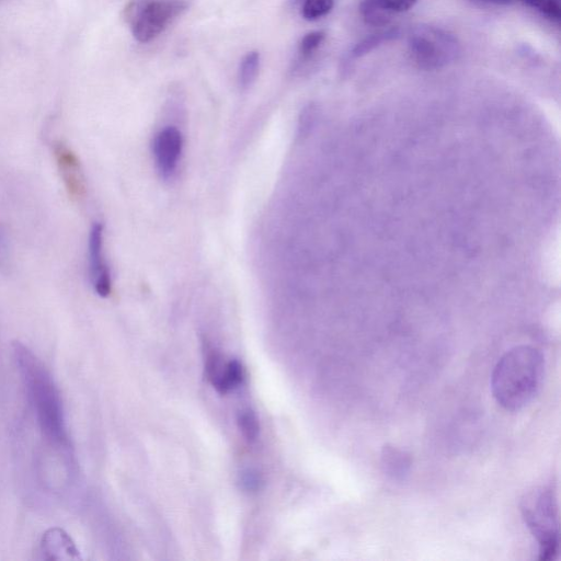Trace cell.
<instances>
[{
    "label": "cell",
    "instance_id": "1",
    "mask_svg": "<svg viewBox=\"0 0 561 561\" xmlns=\"http://www.w3.org/2000/svg\"><path fill=\"white\" fill-rule=\"evenodd\" d=\"M14 353L21 380L42 434L50 443L67 448L68 435L62 398L52 375L36 354L22 343H15Z\"/></svg>",
    "mask_w": 561,
    "mask_h": 561
},
{
    "label": "cell",
    "instance_id": "2",
    "mask_svg": "<svg viewBox=\"0 0 561 561\" xmlns=\"http://www.w3.org/2000/svg\"><path fill=\"white\" fill-rule=\"evenodd\" d=\"M545 375V359L530 346L515 347L503 356L491 375V392L508 411L529 406L540 393Z\"/></svg>",
    "mask_w": 561,
    "mask_h": 561
},
{
    "label": "cell",
    "instance_id": "3",
    "mask_svg": "<svg viewBox=\"0 0 561 561\" xmlns=\"http://www.w3.org/2000/svg\"><path fill=\"white\" fill-rule=\"evenodd\" d=\"M523 520L538 544V559L552 561L559 553V515L555 491L540 487L522 500Z\"/></svg>",
    "mask_w": 561,
    "mask_h": 561
},
{
    "label": "cell",
    "instance_id": "4",
    "mask_svg": "<svg viewBox=\"0 0 561 561\" xmlns=\"http://www.w3.org/2000/svg\"><path fill=\"white\" fill-rule=\"evenodd\" d=\"M412 60L423 70L438 71L454 63L461 54V45L454 34L439 27L419 25L408 37Z\"/></svg>",
    "mask_w": 561,
    "mask_h": 561
},
{
    "label": "cell",
    "instance_id": "5",
    "mask_svg": "<svg viewBox=\"0 0 561 561\" xmlns=\"http://www.w3.org/2000/svg\"><path fill=\"white\" fill-rule=\"evenodd\" d=\"M187 7L183 0H136L127 9L134 38L141 43L155 40Z\"/></svg>",
    "mask_w": 561,
    "mask_h": 561
},
{
    "label": "cell",
    "instance_id": "6",
    "mask_svg": "<svg viewBox=\"0 0 561 561\" xmlns=\"http://www.w3.org/2000/svg\"><path fill=\"white\" fill-rule=\"evenodd\" d=\"M185 147L182 132L169 125L160 130L153 141V155L158 174L164 180L175 177Z\"/></svg>",
    "mask_w": 561,
    "mask_h": 561
},
{
    "label": "cell",
    "instance_id": "7",
    "mask_svg": "<svg viewBox=\"0 0 561 561\" xmlns=\"http://www.w3.org/2000/svg\"><path fill=\"white\" fill-rule=\"evenodd\" d=\"M89 273L91 284L97 295L106 299L112 292V279L103 250V225L91 227L88 243Z\"/></svg>",
    "mask_w": 561,
    "mask_h": 561
},
{
    "label": "cell",
    "instance_id": "8",
    "mask_svg": "<svg viewBox=\"0 0 561 561\" xmlns=\"http://www.w3.org/2000/svg\"><path fill=\"white\" fill-rule=\"evenodd\" d=\"M53 151L68 196L73 200L84 198L86 183L78 156L62 142H56Z\"/></svg>",
    "mask_w": 561,
    "mask_h": 561
},
{
    "label": "cell",
    "instance_id": "9",
    "mask_svg": "<svg viewBox=\"0 0 561 561\" xmlns=\"http://www.w3.org/2000/svg\"><path fill=\"white\" fill-rule=\"evenodd\" d=\"M418 0H362L360 11L366 24L381 27L388 24L394 14L406 13Z\"/></svg>",
    "mask_w": 561,
    "mask_h": 561
},
{
    "label": "cell",
    "instance_id": "10",
    "mask_svg": "<svg viewBox=\"0 0 561 561\" xmlns=\"http://www.w3.org/2000/svg\"><path fill=\"white\" fill-rule=\"evenodd\" d=\"M412 459L409 453L396 448L394 445H385L381 453V467L383 474L393 482H404L410 473Z\"/></svg>",
    "mask_w": 561,
    "mask_h": 561
},
{
    "label": "cell",
    "instance_id": "11",
    "mask_svg": "<svg viewBox=\"0 0 561 561\" xmlns=\"http://www.w3.org/2000/svg\"><path fill=\"white\" fill-rule=\"evenodd\" d=\"M399 37L400 30L398 28L387 29L371 34V36L366 37L356 44V47L351 50L350 57L351 59H360V57L368 55L375 49L380 48L381 45L394 41Z\"/></svg>",
    "mask_w": 561,
    "mask_h": 561
},
{
    "label": "cell",
    "instance_id": "12",
    "mask_svg": "<svg viewBox=\"0 0 561 561\" xmlns=\"http://www.w3.org/2000/svg\"><path fill=\"white\" fill-rule=\"evenodd\" d=\"M244 377L243 365L237 360H232L225 365L222 376L213 384V386L217 392L224 395L242 384Z\"/></svg>",
    "mask_w": 561,
    "mask_h": 561
},
{
    "label": "cell",
    "instance_id": "13",
    "mask_svg": "<svg viewBox=\"0 0 561 561\" xmlns=\"http://www.w3.org/2000/svg\"><path fill=\"white\" fill-rule=\"evenodd\" d=\"M260 54L256 51L249 52L240 62L238 83L239 87L246 90L254 85L260 71Z\"/></svg>",
    "mask_w": 561,
    "mask_h": 561
},
{
    "label": "cell",
    "instance_id": "14",
    "mask_svg": "<svg viewBox=\"0 0 561 561\" xmlns=\"http://www.w3.org/2000/svg\"><path fill=\"white\" fill-rule=\"evenodd\" d=\"M519 2L536 10L537 13L555 24H560L561 0H519Z\"/></svg>",
    "mask_w": 561,
    "mask_h": 561
},
{
    "label": "cell",
    "instance_id": "15",
    "mask_svg": "<svg viewBox=\"0 0 561 561\" xmlns=\"http://www.w3.org/2000/svg\"><path fill=\"white\" fill-rule=\"evenodd\" d=\"M237 422L240 432L243 433L244 438L249 443H254L258 440L260 434V423L253 410L246 409L240 411Z\"/></svg>",
    "mask_w": 561,
    "mask_h": 561
},
{
    "label": "cell",
    "instance_id": "16",
    "mask_svg": "<svg viewBox=\"0 0 561 561\" xmlns=\"http://www.w3.org/2000/svg\"><path fill=\"white\" fill-rule=\"evenodd\" d=\"M335 6V0H304L302 15L308 21L327 16Z\"/></svg>",
    "mask_w": 561,
    "mask_h": 561
},
{
    "label": "cell",
    "instance_id": "17",
    "mask_svg": "<svg viewBox=\"0 0 561 561\" xmlns=\"http://www.w3.org/2000/svg\"><path fill=\"white\" fill-rule=\"evenodd\" d=\"M326 39L324 31H313L306 34L299 45L300 60L307 61L318 51Z\"/></svg>",
    "mask_w": 561,
    "mask_h": 561
},
{
    "label": "cell",
    "instance_id": "18",
    "mask_svg": "<svg viewBox=\"0 0 561 561\" xmlns=\"http://www.w3.org/2000/svg\"><path fill=\"white\" fill-rule=\"evenodd\" d=\"M239 483L247 494L253 495L258 494V492L262 489L263 484H265V480H263L262 475L257 471V469L248 468L240 474Z\"/></svg>",
    "mask_w": 561,
    "mask_h": 561
},
{
    "label": "cell",
    "instance_id": "19",
    "mask_svg": "<svg viewBox=\"0 0 561 561\" xmlns=\"http://www.w3.org/2000/svg\"><path fill=\"white\" fill-rule=\"evenodd\" d=\"M316 118V109L314 106H307L301 114L299 131L303 136L313 127Z\"/></svg>",
    "mask_w": 561,
    "mask_h": 561
},
{
    "label": "cell",
    "instance_id": "20",
    "mask_svg": "<svg viewBox=\"0 0 561 561\" xmlns=\"http://www.w3.org/2000/svg\"><path fill=\"white\" fill-rule=\"evenodd\" d=\"M7 235L4 227L0 225V250H4L7 247Z\"/></svg>",
    "mask_w": 561,
    "mask_h": 561
},
{
    "label": "cell",
    "instance_id": "21",
    "mask_svg": "<svg viewBox=\"0 0 561 561\" xmlns=\"http://www.w3.org/2000/svg\"><path fill=\"white\" fill-rule=\"evenodd\" d=\"M0 2H2V0H0Z\"/></svg>",
    "mask_w": 561,
    "mask_h": 561
}]
</instances>
